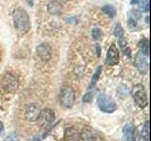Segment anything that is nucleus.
Instances as JSON below:
<instances>
[{
    "label": "nucleus",
    "mask_w": 151,
    "mask_h": 141,
    "mask_svg": "<svg viewBox=\"0 0 151 141\" xmlns=\"http://www.w3.org/2000/svg\"><path fill=\"white\" fill-rule=\"evenodd\" d=\"M12 17H13L14 26H15L19 33L25 34V33L29 31L31 26L30 18L25 9L20 8L15 9L13 11Z\"/></svg>",
    "instance_id": "nucleus-1"
},
{
    "label": "nucleus",
    "mask_w": 151,
    "mask_h": 141,
    "mask_svg": "<svg viewBox=\"0 0 151 141\" xmlns=\"http://www.w3.org/2000/svg\"><path fill=\"white\" fill-rule=\"evenodd\" d=\"M131 94L137 105L140 106L141 108H145L147 106V95H146L145 89L143 85L138 84L134 86L131 90Z\"/></svg>",
    "instance_id": "nucleus-2"
},
{
    "label": "nucleus",
    "mask_w": 151,
    "mask_h": 141,
    "mask_svg": "<svg viewBox=\"0 0 151 141\" xmlns=\"http://www.w3.org/2000/svg\"><path fill=\"white\" fill-rule=\"evenodd\" d=\"M97 105L102 112L105 113H112L116 110L117 105L115 102L111 97L104 93L99 94L97 97Z\"/></svg>",
    "instance_id": "nucleus-3"
},
{
    "label": "nucleus",
    "mask_w": 151,
    "mask_h": 141,
    "mask_svg": "<svg viewBox=\"0 0 151 141\" xmlns=\"http://www.w3.org/2000/svg\"><path fill=\"white\" fill-rule=\"evenodd\" d=\"M2 88L6 92L12 93L17 90L19 87V80L16 75H14L11 73H7L2 78Z\"/></svg>",
    "instance_id": "nucleus-4"
},
{
    "label": "nucleus",
    "mask_w": 151,
    "mask_h": 141,
    "mask_svg": "<svg viewBox=\"0 0 151 141\" xmlns=\"http://www.w3.org/2000/svg\"><path fill=\"white\" fill-rule=\"evenodd\" d=\"M75 91L73 88L65 87L61 89L60 94V100L61 105L66 108H71L75 103Z\"/></svg>",
    "instance_id": "nucleus-5"
},
{
    "label": "nucleus",
    "mask_w": 151,
    "mask_h": 141,
    "mask_svg": "<svg viewBox=\"0 0 151 141\" xmlns=\"http://www.w3.org/2000/svg\"><path fill=\"white\" fill-rule=\"evenodd\" d=\"M134 64L136 66V68L138 69V70L141 73L145 74L148 72V59L147 56L144 55L143 53H141L139 51L136 55Z\"/></svg>",
    "instance_id": "nucleus-6"
},
{
    "label": "nucleus",
    "mask_w": 151,
    "mask_h": 141,
    "mask_svg": "<svg viewBox=\"0 0 151 141\" xmlns=\"http://www.w3.org/2000/svg\"><path fill=\"white\" fill-rule=\"evenodd\" d=\"M55 119L54 112L49 108H45L42 111H41V114L39 117V123L42 128H45V127L49 126Z\"/></svg>",
    "instance_id": "nucleus-7"
},
{
    "label": "nucleus",
    "mask_w": 151,
    "mask_h": 141,
    "mask_svg": "<svg viewBox=\"0 0 151 141\" xmlns=\"http://www.w3.org/2000/svg\"><path fill=\"white\" fill-rule=\"evenodd\" d=\"M41 114V109L40 107L32 103V105H29L26 109V113H25V118L27 121L30 122H34L39 120V117Z\"/></svg>",
    "instance_id": "nucleus-8"
},
{
    "label": "nucleus",
    "mask_w": 151,
    "mask_h": 141,
    "mask_svg": "<svg viewBox=\"0 0 151 141\" xmlns=\"http://www.w3.org/2000/svg\"><path fill=\"white\" fill-rule=\"evenodd\" d=\"M37 55L42 61H48L52 56V49L47 43H42L36 48Z\"/></svg>",
    "instance_id": "nucleus-9"
},
{
    "label": "nucleus",
    "mask_w": 151,
    "mask_h": 141,
    "mask_svg": "<svg viewBox=\"0 0 151 141\" xmlns=\"http://www.w3.org/2000/svg\"><path fill=\"white\" fill-rule=\"evenodd\" d=\"M119 51L114 44H111L108 50L107 54V63L109 65H116L119 63Z\"/></svg>",
    "instance_id": "nucleus-10"
},
{
    "label": "nucleus",
    "mask_w": 151,
    "mask_h": 141,
    "mask_svg": "<svg viewBox=\"0 0 151 141\" xmlns=\"http://www.w3.org/2000/svg\"><path fill=\"white\" fill-rule=\"evenodd\" d=\"M123 136L125 141H137L135 128L131 124H126L123 128Z\"/></svg>",
    "instance_id": "nucleus-11"
},
{
    "label": "nucleus",
    "mask_w": 151,
    "mask_h": 141,
    "mask_svg": "<svg viewBox=\"0 0 151 141\" xmlns=\"http://www.w3.org/2000/svg\"><path fill=\"white\" fill-rule=\"evenodd\" d=\"M64 138L65 141H79L80 133L78 129L74 128V127H70V128L65 130Z\"/></svg>",
    "instance_id": "nucleus-12"
},
{
    "label": "nucleus",
    "mask_w": 151,
    "mask_h": 141,
    "mask_svg": "<svg viewBox=\"0 0 151 141\" xmlns=\"http://www.w3.org/2000/svg\"><path fill=\"white\" fill-rule=\"evenodd\" d=\"M80 138H82L83 141H96V135L88 128H84L82 130L81 134H80Z\"/></svg>",
    "instance_id": "nucleus-13"
},
{
    "label": "nucleus",
    "mask_w": 151,
    "mask_h": 141,
    "mask_svg": "<svg viewBox=\"0 0 151 141\" xmlns=\"http://www.w3.org/2000/svg\"><path fill=\"white\" fill-rule=\"evenodd\" d=\"M119 45H120L122 53L124 54L126 56H127L129 58H131V50L129 48L127 41L124 39V38H122V39L119 40Z\"/></svg>",
    "instance_id": "nucleus-14"
},
{
    "label": "nucleus",
    "mask_w": 151,
    "mask_h": 141,
    "mask_svg": "<svg viewBox=\"0 0 151 141\" xmlns=\"http://www.w3.org/2000/svg\"><path fill=\"white\" fill-rule=\"evenodd\" d=\"M47 11L51 14H58L61 11V5L57 1H51L47 5Z\"/></svg>",
    "instance_id": "nucleus-15"
},
{
    "label": "nucleus",
    "mask_w": 151,
    "mask_h": 141,
    "mask_svg": "<svg viewBox=\"0 0 151 141\" xmlns=\"http://www.w3.org/2000/svg\"><path fill=\"white\" fill-rule=\"evenodd\" d=\"M141 137L144 141H149V122L146 121L142 127L141 130Z\"/></svg>",
    "instance_id": "nucleus-16"
},
{
    "label": "nucleus",
    "mask_w": 151,
    "mask_h": 141,
    "mask_svg": "<svg viewBox=\"0 0 151 141\" xmlns=\"http://www.w3.org/2000/svg\"><path fill=\"white\" fill-rule=\"evenodd\" d=\"M101 72H102V67H101V66H98V68L96 69V73H94L93 75V78H92L91 84H90V88H93L96 85V83L98 82L99 77H100Z\"/></svg>",
    "instance_id": "nucleus-17"
},
{
    "label": "nucleus",
    "mask_w": 151,
    "mask_h": 141,
    "mask_svg": "<svg viewBox=\"0 0 151 141\" xmlns=\"http://www.w3.org/2000/svg\"><path fill=\"white\" fill-rule=\"evenodd\" d=\"M102 11H103L104 13H106L107 15L109 17H111V18L114 17L116 15V9H115V8H113L112 6H111V5H106V6H104L102 8Z\"/></svg>",
    "instance_id": "nucleus-18"
},
{
    "label": "nucleus",
    "mask_w": 151,
    "mask_h": 141,
    "mask_svg": "<svg viewBox=\"0 0 151 141\" xmlns=\"http://www.w3.org/2000/svg\"><path fill=\"white\" fill-rule=\"evenodd\" d=\"M139 47H140V52L141 53H143L144 55L147 56H148V51H149V48H148V41L147 40H142L139 43Z\"/></svg>",
    "instance_id": "nucleus-19"
},
{
    "label": "nucleus",
    "mask_w": 151,
    "mask_h": 141,
    "mask_svg": "<svg viewBox=\"0 0 151 141\" xmlns=\"http://www.w3.org/2000/svg\"><path fill=\"white\" fill-rule=\"evenodd\" d=\"M113 34L116 38H119V39H122L123 36H124V29H123L122 26L120 24H117L114 27V30H113Z\"/></svg>",
    "instance_id": "nucleus-20"
},
{
    "label": "nucleus",
    "mask_w": 151,
    "mask_h": 141,
    "mask_svg": "<svg viewBox=\"0 0 151 141\" xmlns=\"http://www.w3.org/2000/svg\"><path fill=\"white\" fill-rule=\"evenodd\" d=\"M139 9L144 12L149 11V0H143L139 4Z\"/></svg>",
    "instance_id": "nucleus-21"
},
{
    "label": "nucleus",
    "mask_w": 151,
    "mask_h": 141,
    "mask_svg": "<svg viewBox=\"0 0 151 141\" xmlns=\"http://www.w3.org/2000/svg\"><path fill=\"white\" fill-rule=\"evenodd\" d=\"M92 36L94 40H99V39H101V37H102V31L100 28H93V29L92 30Z\"/></svg>",
    "instance_id": "nucleus-22"
},
{
    "label": "nucleus",
    "mask_w": 151,
    "mask_h": 141,
    "mask_svg": "<svg viewBox=\"0 0 151 141\" xmlns=\"http://www.w3.org/2000/svg\"><path fill=\"white\" fill-rule=\"evenodd\" d=\"M127 26H129V29L132 30V31L135 30L136 28H137V26H138L136 20H134V19H131V18H129V20H127Z\"/></svg>",
    "instance_id": "nucleus-23"
},
{
    "label": "nucleus",
    "mask_w": 151,
    "mask_h": 141,
    "mask_svg": "<svg viewBox=\"0 0 151 141\" xmlns=\"http://www.w3.org/2000/svg\"><path fill=\"white\" fill-rule=\"evenodd\" d=\"M92 99H93V93L92 92H88L86 93L85 95L83 96L82 98V101L84 103H89V102H91L92 101Z\"/></svg>",
    "instance_id": "nucleus-24"
},
{
    "label": "nucleus",
    "mask_w": 151,
    "mask_h": 141,
    "mask_svg": "<svg viewBox=\"0 0 151 141\" xmlns=\"http://www.w3.org/2000/svg\"><path fill=\"white\" fill-rule=\"evenodd\" d=\"M6 141H19V138L16 134L12 133L11 135H8V137L6 138Z\"/></svg>",
    "instance_id": "nucleus-25"
},
{
    "label": "nucleus",
    "mask_w": 151,
    "mask_h": 141,
    "mask_svg": "<svg viewBox=\"0 0 151 141\" xmlns=\"http://www.w3.org/2000/svg\"><path fill=\"white\" fill-rule=\"evenodd\" d=\"M131 12H133V14L130 13V18L131 19H134V20H137L141 17V13L138 11H131Z\"/></svg>",
    "instance_id": "nucleus-26"
},
{
    "label": "nucleus",
    "mask_w": 151,
    "mask_h": 141,
    "mask_svg": "<svg viewBox=\"0 0 151 141\" xmlns=\"http://www.w3.org/2000/svg\"><path fill=\"white\" fill-rule=\"evenodd\" d=\"M3 130H4V125H3V123L1 121H0V134L2 133L3 132Z\"/></svg>",
    "instance_id": "nucleus-27"
},
{
    "label": "nucleus",
    "mask_w": 151,
    "mask_h": 141,
    "mask_svg": "<svg viewBox=\"0 0 151 141\" xmlns=\"http://www.w3.org/2000/svg\"><path fill=\"white\" fill-rule=\"evenodd\" d=\"M30 141H40V137H39V136H35V137L32 138Z\"/></svg>",
    "instance_id": "nucleus-28"
},
{
    "label": "nucleus",
    "mask_w": 151,
    "mask_h": 141,
    "mask_svg": "<svg viewBox=\"0 0 151 141\" xmlns=\"http://www.w3.org/2000/svg\"><path fill=\"white\" fill-rule=\"evenodd\" d=\"M139 1H140V0H131V2H130V3H131L132 5H133V4H136V3H138Z\"/></svg>",
    "instance_id": "nucleus-29"
},
{
    "label": "nucleus",
    "mask_w": 151,
    "mask_h": 141,
    "mask_svg": "<svg viewBox=\"0 0 151 141\" xmlns=\"http://www.w3.org/2000/svg\"><path fill=\"white\" fill-rule=\"evenodd\" d=\"M27 2L28 3V5H30V6L33 5V0H27Z\"/></svg>",
    "instance_id": "nucleus-30"
}]
</instances>
